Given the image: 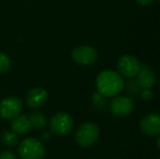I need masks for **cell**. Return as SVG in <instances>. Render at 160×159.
I'll return each mask as SVG.
<instances>
[{"label": "cell", "instance_id": "cell-1", "mask_svg": "<svg viewBox=\"0 0 160 159\" xmlns=\"http://www.w3.org/2000/svg\"><path fill=\"white\" fill-rule=\"evenodd\" d=\"M96 85L99 94L106 97H113L123 91L124 81L120 73L112 70H103L97 77Z\"/></svg>", "mask_w": 160, "mask_h": 159}, {"label": "cell", "instance_id": "cell-2", "mask_svg": "<svg viewBox=\"0 0 160 159\" xmlns=\"http://www.w3.org/2000/svg\"><path fill=\"white\" fill-rule=\"evenodd\" d=\"M98 125L94 122L83 123L75 133V141L82 147H91L97 142L99 137Z\"/></svg>", "mask_w": 160, "mask_h": 159}, {"label": "cell", "instance_id": "cell-3", "mask_svg": "<svg viewBox=\"0 0 160 159\" xmlns=\"http://www.w3.org/2000/svg\"><path fill=\"white\" fill-rule=\"evenodd\" d=\"M45 153L42 143L34 137L25 138L19 145V155L22 159H42Z\"/></svg>", "mask_w": 160, "mask_h": 159}, {"label": "cell", "instance_id": "cell-4", "mask_svg": "<svg viewBox=\"0 0 160 159\" xmlns=\"http://www.w3.org/2000/svg\"><path fill=\"white\" fill-rule=\"evenodd\" d=\"M49 127L51 132L59 136H64L73 129V119L67 112H58L51 117L49 121Z\"/></svg>", "mask_w": 160, "mask_h": 159}, {"label": "cell", "instance_id": "cell-5", "mask_svg": "<svg viewBox=\"0 0 160 159\" xmlns=\"http://www.w3.org/2000/svg\"><path fill=\"white\" fill-rule=\"evenodd\" d=\"M98 58V52L93 46L89 45H81L73 49L72 59L80 66H91L95 63Z\"/></svg>", "mask_w": 160, "mask_h": 159}, {"label": "cell", "instance_id": "cell-6", "mask_svg": "<svg viewBox=\"0 0 160 159\" xmlns=\"http://www.w3.org/2000/svg\"><path fill=\"white\" fill-rule=\"evenodd\" d=\"M23 104L18 97H7L0 102V117L6 120H12L21 115Z\"/></svg>", "mask_w": 160, "mask_h": 159}, {"label": "cell", "instance_id": "cell-7", "mask_svg": "<svg viewBox=\"0 0 160 159\" xmlns=\"http://www.w3.org/2000/svg\"><path fill=\"white\" fill-rule=\"evenodd\" d=\"M118 71L122 77L128 79H133L138 74L142 68L141 62L138 59L131 55H124L119 59L118 61Z\"/></svg>", "mask_w": 160, "mask_h": 159}, {"label": "cell", "instance_id": "cell-8", "mask_svg": "<svg viewBox=\"0 0 160 159\" xmlns=\"http://www.w3.org/2000/svg\"><path fill=\"white\" fill-rule=\"evenodd\" d=\"M133 100L125 96H117L110 102V110L117 117H127L133 111Z\"/></svg>", "mask_w": 160, "mask_h": 159}, {"label": "cell", "instance_id": "cell-9", "mask_svg": "<svg viewBox=\"0 0 160 159\" xmlns=\"http://www.w3.org/2000/svg\"><path fill=\"white\" fill-rule=\"evenodd\" d=\"M139 127L148 136L160 135V113L152 112L145 116L139 122Z\"/></svg>", "mask_w": 160, "mask_h": 159}, {"label": "cell", "instance_id": "cell-10", "mask_svg": "<svg viewBox=\"0 0 160 159\" xmlns=\"http://www.w3.org/2000/svg\"><path fill=\"white\" fill-rule=\"evenodd\" d=\"M48 100V93L45 88L36 87L31 89L26 95V104L31 108H39Z\"/></svg>", "mask_w": 160, "mask_h": 159}, {"label": "cell", "instance_id": "cell-11", "mask_svg": "<svg viewBox=\"0 0 160 159\" xmlns=\"http://www.w3.org/2000/svg\"><path fill=\"white\" fill-rule=\"evenodd\" d=\"M137 77V84L141 88H152L156 84V75L148 66H142Z\"/></svg>", "mask_w": 160, "mask_h": 159}, {"label": "cell", "instance_id": "cell-12", "mask_svg": "<svg viewBox=\"0 0 160 159\" xmlns=\"http://www.w3.org/2000/svg\"><path fill=\"white\" fill-rule=\"evenodd\" d=\"M11 127H12V131L15 132L17 134H19V135H24L28 132H30L31 129H32L28 117L24 115H20L17 118L12 119Z\"/></svg>", "mask_w": 160, "mask_h": 159}, {"label": "cell", "instance_id": "cell-13", "mask_svg": "<svg viewBox=\"0 0 160 159\" xmlns=\"http://www.w3.org/2000/svg\"><path fill=\"white\" fill-rule=\"evenodd\" d=\"M28 120H30L32 129L35 130H42L47 125V119L45 115H42V112H38V111L31 113L28 116Z\"/></svg>", "mask_w": 160, "mask_h": 159}, {"label": "cell", "instance_id": "cell-14", "mask_svg": "<svg viewBox=\"0 0 160 159\" xmlns=\"http://www.w3.org/2000/svg\"><path fill=\"white\" fill-rule=\"evenodd\" d=\"M0 140L1 142L3 143L6 146H9V147H12V146H15L19 142V136L15 132L13 131H3L1 133V136H0Z\"/></svg>", "mask_w": 160, "mask_h": 159}, {"label": "cell", "instance_id": "cell-15", "mask_svg": "<svg viewBox=\"0 0 160 159\" xmlns=\"http://www.w3.org/2000/svg\"><path fill=\"white\" fill-rule=\"evenodd\" d=\"M11 68V60L9 56L0 51V73H6Z\"/></svg>", "mask_w": 160, "mask_h": 159}, {"label": "cell", "instance_id": "cell-16", "mask_svg": "<svg viewBox=\"0 0 160 159\" xmlns=\"http://www.w3.org/2000/svg\"><path fill=\"white\" fill-rule=\"evenodd\" d=\"M139 95H141L142 99L144 100H150L154 97V93H152V91L150 88H142Z\"/></svg>", "mask_w": 160, "mask_h": 159}, {"label": "cell", "instance_id": "cell-17", "mask_svg": "<svg viewBox=\"0 0 160 159\" xmlns=\"http://www.w3.org/2000/svg\"><path fill=\"white\" fill-rule=\"evenodd\" d=\"M0 159H18L17 155L10 151H3L0 153Z\"/></svg>", "mask_w": 160, "mask_h": 159}, {"label": "cell", "instance_id": "cell-18", "mask_svg": "<svg viewBox=\"0 0 160 159\" xmlns=\"http://www.w3.org/2000/svg\"><path fill=\"white\" fill-rule=\"evenodd\" d=\"M155 0H136V2L139 4V6H143V7H145V6H150V4L154 2Z\"/></svg>", "mask_w": 160, "mask_h": 159}, {"label": "cell", "instance_id": "cell-19", "mask_svg": "<svg viewBox=\"0 0 160 159\" xmlns=\"http://www.w3.org/2000/svg\"><path fill=\"white\" fill-rule=\"evenodd\" d=\"M49 136H50V133H49V132H46V133H44L42 135V137L44 138V140H47V138L49 137Z\"/></svg>", "mask_w": 160, "mask_h": 159}, {"label": "cell", "instance_id": "cell-20", "mask_svg": "<svg viewBox=\"0 0 160 159\" xmlns=\"http://www.w3.org/2000/svg\"><path fill=\"white\" fill-rule=\"evenodd\" d=\"M157 147L160 149V135H158V140H157Z\"/></svg>", "mask_w": 160, "mask_h": 159}, {"label": "cell", "instance_id": "cell-21", "mask_svg": "<svg viewBox=\"0 0 160 159\" xmlns=\"http://www.w3.org/2000/svg\"><path fill=\"white\" fill-rule=\"evenodd\" d=\"M159 87H160V79H159Z\"/></svg>", "mask_w": 160, "mask_h": 159}, {"label": "cell", "instance_id": "cell-22", "mask_svg": "<svg viewBox=\"0 0 160 159\" xmlns=\"http://www.w3.org/2000/svg\"><path fill=\"white\" fill-rule=\"evenodd\" d=\"M116 159H120V158H116Z\"/></svg>", "mask_w": 160, "mask_h": 159}]
</instances>
